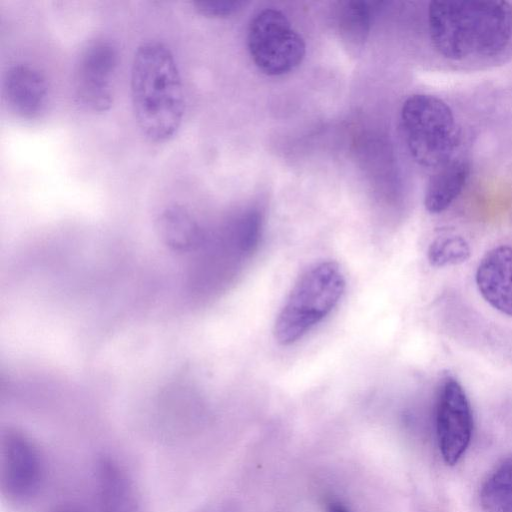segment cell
Wrapping results in <instances>:
<instances>
[{"instance_id":"obj_14","label":"cell","mask_w":512,"mask_h":512,"mask_svg":"<svg viewBox=\"0 0 512 512\" xmlns=\"http://www.w3.org/2000/svg\"><path fill=\"white\" fill-rule=\"evenodd\" d=\"M471 249L467 241L457 235L441 236L429 246L427 257L434 267H446L464 263L469 259Z\"/></svg>"},{"instance_id":"obj_2","label":"cell","mask_w":512,"mask_h":512,"mask_svg":"<svg viewBox=\"0 0 512 512\" xmlns=\"http://www.w3.org/2000/svg\"><path fill=\"white\" fill-rule=\"evenodd\" d=\"M130 96L137 126L149 142L165 143L178 133L185 112L184 87L167 44L149 39L137 47L130 71Z\"/></svg>"},{"instance_id":"obj_4","label":"cell","mask_w":512,"mask_h":512,"mask_svg":"<svg viewBox=\"0 0 512 512\" xmlns=\"http://www.w3.org/2000/svg\"><path fill=\"white\" fill-rule=\"evenodd\" d=\"M401 125L409 153L420 166L439 169L453 160L458 142L451 108L429 94H414L403 102Z\"/></svg>"},{"instance_id":"obj_16","label":"cell","mask_w":512,"mask_h":512,"mask_svg":"<svg viewBox=\"0 0 512 512\" xmlns=\"http://www.w3.org/2000/svg\"><path fill=\"white\" fill-rule=\"evenodd\" d=\"M48 512H86L82 507L74 504V503H61L53 508H51Z\"/></svg>"},{"instance_id":"obj_7","label":"cell","mask_w":512,"mask_h":512,"mask_svg":"<svg viewBox=\"0 0 512 512\" xmlns=\"http://www.w3.org/2000/svg\"><path fill=\"white\" fill-rule=\"evenodd\" d=\"M117 49L109 39L87 42L75 62L73 96L76 105L93 114L106 112L113 103Z\"/></svg>"},{"instance_id":"obj_5","label":"cell","mask_w":512,"mask_h":512,"mask_svg":"<svg viewBox=\"0 0 512 512\" xmlns=\"http://www.w3.org/2000/svg\"><path fill=\"white\" fill-rule=\"evenodd\" d=\"M247 46L257 68L269 76L294 70L306 52L302 36L285 14L273 8L263 9L251 19Z\"/></svg>"},{"instance_id":"obj_8","label":"cell","mask_w":512,"mask_h":512,"mask_svg":"<svg viewBox=\"0 0 512 512\" xmlns=\"http://www.w3.org/2000/svg\"><path fill=\"white\" fill-rule=\"evenodd\" d=\"M473 432L469 400L461 384L447 376L441 382L436 402V434L442 458L455 465L466 452Z\"/></svg>"},{"instance_id":"obj_12","label":"cell","mask_w":512,"mask_h":512,"mask_svg":"<svg viewBox=\"0 0 512 512\" xmlns=\"http://www.w3.org/2000/svg\"><path fill=\"white\" fill-rule=\"evenodd\" d=\"M469 174V163L463 159H453L437 169L425 190L426 210L432 214L446 210L462 192Z\"/></svg>"},{"instance_id":"obj_9","label":"cell","mask_w":512,"mask_h":512,"mask_svg":"<svg viewBox=\"0 0 512 512\" xmlns=\"http://www.w3.org/2000/svg\"><path fill=\"white\" fill-rule=\"evenodd\" d=\"M2 88L9 110L18 118L34 121L45 114L49 90L37 68L24 62L12 64L4 73Z\"/></svg>"},{"instance_id":"obj_3","label":"cell","mask_w":512,"mask_h":512,"mask_svg":"<svg viewBox=\"0 0 512 512\" xmlns=\"http://www.w3.org/2000/svg\"><path fill=\"white\" fill-rule=\"evenodd\" d=\"M346 287L339 264L322 260L308 266L296 279L273 327L275 341L289 346L303 338L340 302Z\"/></svg>"},{"instance_id":"obj_11","label":"cell","mask_w":512,"mask_h":512,"mask_svg":"<svg viewBox=\"0 0 512 512\" xmlns=\"http://www.w3.org/2000/svg\"><path fill=\"white\" fill-rule=\"evenodd\" d=\"M476 285L493 308L512 316V247L501 245L489 250L480 260Z\"/></svg>"},{"instance_id":"obj_1","label":"cell","mask_w":512,"mask_h":512,"mask_svg":"<svg viewBox=\"0 0 512 512\" xmlns=\"http://www.w3.org/2000/svg\"><path fill=\"white\" fill-rule=\"evenodd\" d=\"M428 30L435 50L463 62L501 54L512 39V6L503 0H433Z\"/></svg>"},{"instance_id":"obj_6","label":"cell","mask_w":512,"mask_h":512,"mask_svg":"<svg viewBox=\"0 0 512 512\" xmlns=\"http://www.w3.org/2000/svg\"><path fill=\"white\" fill-rule=\"evenodd\" d=\"M46 467L33 438L17 427L0 432V490L12 504L26 505L41 493Z\"/></svg>"},{"instance_id":"obj_10","label":"cell","mask_w":512,"mask_h":512,"mask_svg":"<svg viewBox=\"0 0 512 512\" xmlns=\"http://www.w3.org/2000/svg\"><path fill=\"white\" fill-rule=\"evenodd\" d=\"M100 512H141V501L127 470L115 458L100 457L94 469Z\"/></svg>"},{"instance_id":"obj_15","label":"cell","mask_w":512,"mask_h":512,"mask_svg":"<svg viewBox=\"0 0 512 512\" xmlns=\"http://www.w3.org/2000/svg\"><path fill=\"white\" fill-rule=\"evenodd\" d=\"M193 5L203 15L223 17L239 10L243 2L240 0H195Z\"/></svg>"},{"instance_id":"obj_13","label":"cell","mask_w":512,"mask_h":512,"mask_svg":"<svg viewBox=\"0 0 512 512\" xmlns=\"http://www.w3.org/2000/svg\"><path fill=\"white\" fill-rule=\"evenodd\" d=\"M479 497L483 512H512V456L487 475Z\"/></svg>"}]
</instances>
